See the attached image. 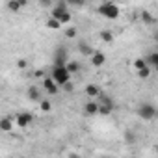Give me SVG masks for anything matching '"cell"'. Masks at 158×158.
I'll use <instances>...</instances> for the list:
<instances>
[{
	"label": "cell",
	"mask_w": 158,
	"mask_h": 158,
	"mask_svg": "<svg viewBox=\"0 0 158 158\" xmlns=\"http://www.w3.org/2000/svg\"><path fill=\"white\" fill-rule=\"evenodd\" d=\"M52 80L58 86H61V84H65V82L71 80V73L65 69V65H54L52 67Z\"/></svg>",
	"instance_id": "6da1fadb"
},
{
	"label": "cell",
	"mask_w": 158,
	"mask_h": 158,
	"mask_svg": "<svg viewBox=\"0 0 158 158\" xmlns=\"http://www.w3.org/2000/svg\"><path fill=\"white\" fill-rule=\"evenodd\" d=\"M97 11H99L102 17H106V19H112V21L119 17V8H117V4H114V2L101 4V6L97 8Z\"/></svg>",
	"instance_id": "7a4b0ae2"
},
{
	"label": "cell",
	"mask_w": 158,
	"mask_h": 158,
	"mask_svg": "<svg viewBox=\"0 0 158 158\" xmlns=\"http://www.w3.org/2000/svg\"><path fill=\"white\" fill-rule=\"evenodd\" d=\"M136 114H138L141 119L151 121V119L156 117V108H154V104H151V102H143V104H139V108H138Z\"/></svg>",
	"instance_id": "3957f363"
},
{
	"label": "cell",
	"mask_w": 158,
	"mask_h": 158,
	"mask_svg": "<svg viewBox=\"0 0 158 158\" xmlns=\"http://www.w3.org/2000/svg\"><path fill=\"white\" fill-rule=\"evenodd\" d=\"M43 88H45V91L48 95H56L58 89H60V86L52 80V76H48V78H45V80H43Z\"/></svg>",
	"instance_id": "277c9868"
},
{
	"label": "cell",
	"mask_w": 158,
	"mask_h": 158,
	"mask_svg": "<svg viewBox=\"0 0 158 158\" xmlns=\"http://www.w3.org/2000/svg\"><path fill=\"white\" fill-rule=\"evenodd\" d=\"M67 50L63 47H60L56 52H54V65H65L67 63Z\"/></svg>",
	"instance_id": "5b68a950"
},
{
	"label": "cell",
	"mask_w": 158,
	"mask_h": 158,
	"mask_svg": "<svg viewBox=\"0 0 158 158\" xmlns=\"http://www.w3.org/2000/svg\"><path fill=\"white\" fill-rule=\"evenodd\" d=\"M32 119H34V115H32L30 112H23V114H17V125H19L21 128H26V127L32 123Z\"/></svg>",
	"instance_id": "8992f818"
},
{
	"label": "cell",
	"mask_w": 158,
	"mask_h": 158,
	"mask_svg": "<svg viewBox=\"0 0 158 158\" xmlns=\"http://www.w3.org/2000/svg\"><path fill=\"white\" fill-rule=\"evenodd\" d=\"M65 10H69V6H67V2H65V0H60V2L50 10V17H54V19H58Z\"/></svg>",
	"instance_id": "52a82bcc"
},
{
	"label": "cell",
	"mask_w": 158,
	"mask_h": 158,
	"mask_svg": "<svg viewBox=\"0 0 158 158\" xmlns=\"http://www.w3.org/2000/svg\"><path fill=\"white\" fill-rule=\"evenodd\" d=\"M97 110H99V102L97 101H89L84 104V114L86 115H97Z\"/></svg>",
	"instance_id": "ba28073f"
},
{
	"label": "cell",
	"mask_w": 158,
	"mask_h": 158,
	"mask_svg": "<svg viewBox=\"0 0 158 158\" xmlns=\"http://www.w3.org/2000/svg\"><path fill=\"white\" fill-rule=\"evenodd\" d=\"M104 61H106V56H104L102 52H95V50H93V54H91V65H93V67H101Z\"/></svg>",
	"instance_id": "9c48e42d"
},
{
	"label": "cell",
	"mask_w": 158,
	"mask_h": 158,
	"mask_svg": "<svg viewBox=\"0 0 158 158\" xmlns=\"http://www.w3.org/2000/svg\"><path fill=\"white\" fill-rule=\"evenodd\" d=\"M28 99H30V101H34V102H39V101H41V91H39V88H37V86L28 88Z\"/></svg>",
	"instance_id": "30bf717a"
},
{
	"label": "cell",
	"mask_w": 158,
	"mask_h": 158,
	"mask_svg": "<svg viewBox=\"0 0 158 158\" xmlns=\"http://www.w3.org/2000/svg\"><path fill=\"white\" fill-rule=\"evenodd\" d=\"M11 128H13L11 117H2V119H0V130H2V132H10Z\"/></svg>",
	"instance_id": "8fae6325"
},
{
	"label": "cell",
	"mask_w": 158,
	"mask_h": 158,
	"mask_svg": "<svg viewBox=\"0 0 158 158\" xmlns=\"http://www.w3.org/2000/svg\"><path fill=\"white\" fill-rule=\"evenodd\" d=\"M145 61H147V65L151 69H156L158 67V54L156 52H149V56L145 58Z\"/></svg>",
	"instance_id": "7c38bea8"
},
{
	"label": "cell",
	"mask_w": 158,
	"mask_h": 158,
	"mask_svg": "<svg viewBox=\"0 0 158 158\" xmlns=\"http://www.w3.org/2000/svg\"><path fill=\"white\" fill-rule=\"evenodd\" d=\"M99 93H101L99 86H95V84H88V86H86V95H88V97L97 99V95H99Z\"/></svg>",
	"instance_id": "4fadbf2b"
},
{
	"label": "cell",
	"mask_w": 158,
	"mask_h": 158,
	"mask_svg": "<svg viewBox=\"0 0 158 158\" xmlns=\"http://www.w3.org/2000/svg\"><path fill=\"white\" fill-rule=\"evenodd\" d=\"M112 112H114V106L112 104H101L99 102V110H97L99 115H110Z\"/></svg>",
	"instance_id": "5bb4252c"
},
{
	"label": "cell",
	"mask_w": 158,
	"mask_h": 158,
	"mask_svg": "<svg viewBox=\"0 0 158 158\" xmlns=\"http://www.w3.org/2000/svg\"><path fill=\"white\" fill-rule=\"evenodd\" d=\"M65 69H67L71 74H73V73H78V71H80V63H78V61H73V60H67Z\"/></svg>",
	"instance_id": "9a60e30c"
},
{
	"label": "cell",
	"mask_w": 158,
	"mask_h": 158,
	"mask_svg": "<svg viewBox=\"0 0 158 158\" xmlns=\"http://www.w3.org/2000/svg\"><path fill=\"white\" fill-rule=\"evenodd\" d=\"M71 19H73V15H71V11H69V10H65V11L58 17L60 24H67V23H71Z\"/></svg>",
	"instance_id": "2e32d148"
},
{
	"label": "cell",
	"mask_w": 158,
	"mask_h": 158,
	"mask_svg": "<svg viewBox=\"0 0 158 158\" xmlns=\"http://www.w3.org/2000/svg\"><path fill=\"white\" fill-rule=\"evenodd\" d=\"M141 21H143V24H154V17H152L147 10L141 11Z\"/></svg>",
	"instance_id": "e0dca14e"
},
{
	"label": "cell",
	"mask_w": 158,
	"mask_h": 158,
	"mask_svg": "<svg viewBox=\"0 0 158 158\" xmlns=\"http://www.w3.org/2000/svg\"><path fill=\"white\" fill-rule=\"evenodd\" d=\"M99 37H101L104 43H112V41H114V32H110V30H102Z\"/></svg>",
	"instance_id": "ac0fdd59"
},
{
	"label": "cell",
	"mask_w": 158,
	"mask_h": 158,
	"mask_svg": "<svg viewBox=\"0 0 158 158\" xmlns=\"http://www.w3.org/2000/svg\"><path fill=\"white\" fill-rule=\"evenodd\" d=\"M78 50H80L84 56H91V54H93V48H91L88 43H80V45H78Z\"/></svg>",
	"instance_id": "d6986e66"
},
{
	"label": "cell",
	"mask_w": 158,
	"mask_h": 158,
	"mask_svg": "<svg viewBox=\"0 0 158 158\" xmlns=\"http://www.w3.org/2000/svg\"><path fill=\"white\" fill-rule=\"evenodd\" d=\"M47 28H50V30H58V28H61V24H60V21H58V19L50 17V19L47 21Z\"/></svg>",
	"instance_id": "ffe728a7"
},
{
	"label": "cell",
	"mask_w": 158,
	"mask_h": 158,
	"mask_svg": "<svg viewBox=\"0 0 158 158\" xmlns=\"http://www.w3.org/2000/svg\"><path fill=\"white\" fill-rule=\"evenodd\" d=\"M8 10L13 11V13H19L21 11V6H19L17 0H8Z\"/></svg>",
	"instance_id": "44dd1931"
},
{
	"label": "cell",
	"mask_w": 158,
	"mask_h": 158,
	"mask_svg": "<svg viewBox=\"0 0 158 158\" xmlns=\"http://www.w3.org/2000/svg\"><path fill=\"white\" fill-rule=\"evenodd\" d=\"M39 110H41V112H50V110H52V104H50V101H45V99H41V101H39Z\"/></svg>",
	"instance_id": "7402d4cb"
},
{
	"label": "cell",
	"mask_w": 158,
	"mask_h": 158,
	"mask_svg": "<svg viewBox=\"0 0 158 158\" xmlns=\"http://www.w3.org/2000/svg\"><path fill=\"white\" fill-rule=\"evenodd\" d=\"M151 71H152V69L147 65V67H143V69H138V74H139V78H149Z\"/></svg>",
	"instance_id": "603a6c76"
},
{
	"label": "cell",
	"mask_w": 158,
	"mask_h": 158,
	"mask_svg": "<svg viewBox=\"0 0 158 158\" xmlns=\"http://www.w3.org/2000/svg\"><path fill=\"white\" fill-rule=\"evenodd\" d=\"M65 2H67V6H84L89 0H65Z\"/></svg>",
	"instance_id": "cb8c5ba5"
},
{
	"label": "cell",
	"mask_w": 158,
	"mask_h": 158,
	"mask_svg": "<svg viewBox=\"0 0 158 158\" xmlns=\"http://www.w3.org/2000/svg\"><path fill=\"white\" fill-rule=\"evenodd\" d=\"M134 67H136V69H143V67H147V61H145V58H138V60L134 61Z\"/></svg>",
	"instance_id": "d4e9b609"
},
{
	"label": "cell",
	"mask_w": 158,
	"mask_h": 158,
	"mask_svg": "<svg viewBox=\"0 0 158 158\" xmlns=\"http://www.w3.org/2000/svg\"><path fill=\"white\" fill-rule=\"evenodd\" d=\"M65 35H67L69 39H73V37H76V30H74V28H67V32H65Z\"/></svg>",
	"instance_id": "484cf974"
},
{
	"label": "cell",
	"mask_w": 158,
	"mask_h": 158,
	"mask_svg": "<svg viewBox=\"0 0 158 158\" xmlns=\"http://www.w3.org/2000/svg\"><path fill=\"white\" fill-rule=\"evenodd\" d=\"M61 88H63L65 91H73V88H74V86H73V82L69 80V82H65V84H61Z\"/></svg>",
	"instance_id": "4316f807"
},
{
	"label": "cell",
	"mask_w": 158,
	"mask_h": 158,
	"mask_svg": "<svg viewBox=\"0 0 158 158\" xmlns=\"http://www.w3.org/2000/svg\"><path fill=\"white\" fill-rule=\"evenodd\" d=\"M37 2H39L43 8H50V6H52V0H37Z\"/></svg>",
	"instance_id": "83f0119b"
},
{
	"label": "cell",
	"mask_w": 158,
	"mask_h": 158,
	"mask_svg": "<svg viewBox=\"0 0 158 158\" xmlns=\"http://www.w3.org/2000/svg\"><path fill=\"white\" fill-rule=\"evenodd\" d=\"M26 65H28L26 60H19V61H17V67H19V69H26Z\"/></svg>",
	"instance_id": "f1b7e54d"
},
{
	"label": "cell",
	"mask_w": 158,
	"mask_h": 158,
	"mask_svg": "<svg viewBox=\"0 0 158 158\" xmlns=\"http://www.w3.org/2000/svg\"><path fill=\"white\" fill-rule=\"evenodd\" d=\"M17 2H19V6H21V8H24V6L28 4V0H17Z\"/></svg>",
	"instance_id": "f546056e"
}]
</instances>
